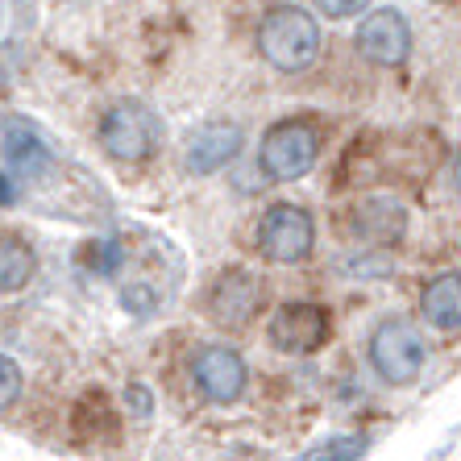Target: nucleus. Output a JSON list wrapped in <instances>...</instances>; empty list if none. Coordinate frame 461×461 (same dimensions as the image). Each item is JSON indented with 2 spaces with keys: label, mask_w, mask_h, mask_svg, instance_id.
<instances>
[{
  "label": "nucleus",
  "mask_w": 461,
  "mask_h": 461,
  "mask_svg": "<svg viewBox=\"0 0 461 461\" xmlns=\"http://www.w3.org/2000/svg\"><path fill=\"white\" fill-rule=\"evenodd\" d=\"M321 13L324 17H357V13H366V5H357V0H324Z\"/></svg>",
  "instance_id": "nucleus-18"
},
{
  "label": "nucleus",
  "mask_w": 461,
  "mask_h": 461,
  "mask_svg": "<svg viewBox=\"0 0 461 461\" xmlns=\"http://www.w3.org/2000/svg\"><path fill=\"white\" fill-rule=\"evenodd\" d=\"M267 308V291L262 279L246 267H225L208 283L204 295V312L212 316L221 329H249Z\"/></svg>",
  "instance_id": "nucleus-6"
},
{
  "label": "nucleus",
  "mask_w": 461,
  "mask_h": 461,
  "mask_svg": "<svg viewBox=\"0 0 461 461\" xmlns=\"http://www.w3.org/2000/svg\"><path fill=\"white\" fill-rule=\"evenodd\" d=\"M17 204V183H13L9 171H0V208H13Z\"/></svg>",
  "instance_id": "nucleus-20"
},
{
  "label": "nucleus",
  "mask_w": 461,
  "mask_h": 461,
  "mask_svg": "<svg viewBox=\"0 0 461 461\" xmlns=\"http://www.w3.org/2000/svg\"><path fill=\"white\" fill-rule=\"evenodd\" d=\"M0 158L22 179H46L54 171V146L22 113H0Z\"/></svg>",
  "instance_id": "nucleus-10"
},
{
  "label": "nucleus",
  "mask_w": 461,
  "mask_h": 461,
  "mask_svg": "<svg viewBox=\"0 0 461 461\" xmlns=\"http://www.w3.org/2000/svg\"><path fill=\"white\" fill-rule=\"evenodd\" d=\"M241 146H246V129L233 125V121H212V125H200L187 138L183 167L192 175H216L241 154Z\"/></svg>",
  "instance_id": "nucleus-12"
},
{
  "label": "nucleus",
  "mask_w": 461,
  "mask_h": 461,
  "mask_svg": "<svg viewBox=\"0 0 461 461\" xmlns=\"http://www.w3.org/2000/svg\"><path fill=\"white\" fill-rule=\"evenodd\" d=\"M96 138L108 158L146 162V158H154V150H158V141H162V121L154 117L150 104L125 96V100H113V104L100 113Z\"/></svg>",
  "instance_id": "nucleus-4"
},
{
  "label": "nucleus",
  "mask_w": 461,
  "mask_h": 461,
  "mask_svg": "<svg viewBox=\"0 0 461 461\" xmlns=\"http://www.w3.org/2000/svg\"><path fill=\"white\" fill-rule=\"evenodd\" d=\"M129 403H133L141 416H150L154 403H150V391H146V383H129Z\"/></svg>",
  "instance_id": "nucleus-19"
},
{
  "label": "nucleus",
  "mask_w": 461,
  "mask_h": 461,
  "mask_svg": "<svg viewBox=\"0 0 461 461\" xmlns=\"http://www.w3.org/2000/svg\"><path fill=\"white\" fill-rule=\"evenodd\" d=\"M254 46L262 54V63L283 71V76H300L321 59L324 33L312 9L300 5H275L262 13V22L254 30Z\"/></svg>",
  "instance_id": "nucleus-1"
},
{
  "label": "nucleus",
  "mask_w": 461,
  "mask_h": 461,
  "mask_svg": "<svg viewBox=\"0 0 461 461\" xmlns=\"http://www.w3.org/2000/svg\"><path fill=\"white\" fill-rule=\"evenodd\" d=\"M408 204L395 195H366L345 208V233L366 241V246H395L408 237Z\"/></svg>",
  "instance_id": "nucleus-11"
},
{
  "label": "nucleus",
  "mask_w": 461,
  "mask_h": 461,
  "mask_svg": "<svg viewBox=\"0 0 461 461\" xmlns=\"http://www.w3.org/2000/svg\"><path fill=\"white\" fill-rule=\"evenodd\" d=\"M366 445H370V440H366L362 432H345V437L324 440L316 453H308V461H362Z\"/></svg>",
  "instance_id": "nucleus-15"
},
{
  "label": "nucleus",
  "mask_w": 461,
  "mask_h": 461,
  "mask_svg": "<svg viewBox=\"0 0 461 461\" xmlns=\"http://www.w3.org/2000/svg\"><path fill=\"white\" fill-rule=\"evenodd\" d=\"M121 303H125V312L141 316V312L158 308V295H154L150 283H129V287H121Z\"/></svg>",
  "instance_id": "nucleus-17"
},
{
  "label": "nucleus",
  "mask_w": 461,
  "mask_h": 461,
  "mask_svg": "<svg viewBox=\"0 0 461 461\" xmlns=\"http://www.w3.org/2000/svg\"><path fill=\"white\" fill-rule=\"evenodd\" d=\"M38 275V254L22 233L0 229V295H17Z\"/></svg>",
  "instance_id": "nucleus-14"
},
{
  "label": "nucleus",
  "mask_w": 461,
  "mask_h": 461,
  "mask_svg": "<svg viewBox=\"0 0 461 461\" xmlns=\"http://www.w3.org/2000/svg\"><path fill=\"white\" fill-rule=\"evenodd\" d=\"M354 50L370 67H403L411 54V25L399 9H366L354 30Z\"/></svg>",
  "instance_id": "nucleus-8"
},
{
  "label": "nucleus",
  "mask_w": 461,
  "mask_h": 461,
  "mask_svg": "<svg viewBox=\"0 0 461 461\" xmlns=\"http://www.w3.org/2000/svg\"><path fill=\"white\" fill-rule=\"evenodd\" d=\"M366 357H370V370L386 386H411L424 375L429 345H424V337H420V329L411 321L386 316V321L375 324V333L366 341Z\"/></svg>",
  "instance_id": "nucleus-2"
},
{
  "label": "nucleus",
  "mask_w": 461,
  "mask_h": 461,
  "mask_svg": "<svg viewBox=\"0 0 461 461\" xmlns=\"http://www.w3.org/2000/svg\"><path fill=\"white\" fill-rule=\"evenodd\" d=\"M329 333H333V316H329V308H321V303H312V300L279 303L267 324V341L287 357L316 354L329 341Z\"/></svg>",
  "instance_id": "nucleus-7"
},
{
  "label": "nucleus",
  "mask_w": 461,
  "mask_h": 461,
  "mask_svg": "<svg viewBox=\"0 0 461 461\" xmlns=\"http://www.w3.org/2000/svg\"><path fill=\"white\" fill-rule=\"evenodd\" d=\"M192 386L208 403L229 408V403H237V399L246 395L249 366L233 345H204V349L192 357Z\"/></svg>",
  "instance_id": "nucleus-9"
},
{
  "label": "nucleus",
  "mask_w": 461,
  "mask_h": 461,
  "mask_svg": "<svg viewBox=\"0 0 461 461\" xmlns=\"http://www.w3.org/2000/svg\"><path fill=\"white\" fill-rule=\"evenodd\" d=\"M321 162V129L303 117L270 125L258 141V171L270 183H295Z\"/></svg>",
  "instance_id": "nucleus-3"
},
{
  "label": "nucleus",
  "mask_w": 461,
  "mask_h": 461,
  "mask_svg": "<svg viewBox=\"0 0 461 461\" xmlns=\"http://www.w3.org/2000/svg\"><path fill=\"white\" fill-rule=\"evenodd\" d=\"M420 316L440 333L461 329V270H440L420 287Z\"/></svg>",
  "instance_id": "nucleus-13"
},
{
  "label": "nucleus",
  "mask_w": 461,
  "mask_h": 461,
  "mask_svg": "<svg viewBox=\"0 0 461 461\" xmlns=\"http://www.w3.org/2000/svg\"><path fill=\"white\" fill-rule=\"evenodd\" d=\"M22 391H25V375H22V366L13 362L9 354H0V411L17 408V399H22Z\"/></svg>",
  "instance_id": "nucleus-16"
},
{
  "label": "nucleus",
  "mask_w": 461,
  "mask_h": 461,
  "mask_svg": "<svg viewBox=\"0 0 461 461\" xmlns=\"http://www.w3.org/2000/svg\"><path fill=\"white\" fill-rule=\"evenodd\" d=\"M254 249L275 267H295L316 249V216L291 200L267 204L254 229Z\"/></svg>",
  "instance_id": "nucleus-5"
},
{
  "label": "nucleus",
  "mask_w": 461,
  "mask_h": 461,
  "mask_svg": "<svg viewBox=\"0 0 461 461\" xmlns=\"http://www.w3.org/2000/svg\"><path fill=\"white\" fill-rule=\"evenodd\" d=\"M449 175H453V187H457V192H461V150L453 154V167H449Z\"/></svg>",
  "instance_id": "nucleus-21"
}]
</instances>
